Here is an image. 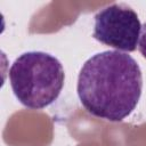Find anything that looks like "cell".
Returning a JSON list of instances; mask_svg holds the SVG:
<instances>
[{"mask_svg": "<svg viewBox=\"0 0 146 146\" xmlns=\"http://www.w3.org/2000/svg\"><path fill=\"white\" fill-rule=\"evenodd\" d=\"M92 36L119 51L131 52L138 47L141 23L137 13L124 3H113L95 15Z\"/></svg>", "mask_w": 146, "mask_h": 146, "instance_id": "obj_3", "label": "cell"}, {"mask_svg": "<svg viewBox=\"0 0 146 146\" xmlns=\"http://www.w3.org/2000/svg\"><path fill=\"white\" fill-rule=\"evenodd\" d=\"M143 90L141 70L133 57L119 50L95 54L82 65L76 91L91 115L119 122L136 108Z\"/></svg>", "mask_w": 146, "mask_h": 146, "instance_id": "obj_1", "label": "cell"}, {"mask_svg": "<svg viewBox=\"0 0 146 146\" xmlns=\"http://www.w3.org/2000/svg\"><path fill=\"white\" fill-rule=\"evenodd\" d=\"M138 50L144 58H146V22L141 25L139 42H138Z\"/></svg>", "mask_w": 146, "mask_h": 146, "instance_id": "obj_4", "label": "cell"}, {"mask_svg": "<svg viewBox=\"0 0 146 146\" xmlns=\"http://www.w3.org/2000/svg\"><path fill=\"white\" fill-rule=\"evenodd\" d=\"M65 81L62 63L44 51L19 55L9 68V82L17 100L27 108L41 110L59 96Z\"/></svg>", "mask_w": 146, "mask_h": 146, "instance_id": "obj_2", "label": "cell"}]
</instances>
